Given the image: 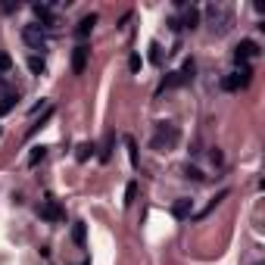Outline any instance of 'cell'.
Instances as JSON below:
<instances>
[{
  "instance_id": "cell-1",
  "label": "cell",
  "mask_w": 265,
  "mask_h": 265,
  "mask_svg": "<svg viewBox=\"0 0 265 265\" xmlns=\"http://www.w3.org/2000/svg\"><path fill=\"white\" fill-rule=\"evenodd\" d=\"M250 81H253V69L250 66H240V69H234V72H228L222 78V87H225V91H243Z\"/></svg>"
},
{
  "instance_id": "cell-2",
  "label": "cell",
  "mask_w": 265,
  "mask_h": 265,
  "mask_svg": "<svg viewBox=\"0 0 265 265\" xmlns=\"http://www.w3.org/2000/svg\"><path fill=\"white\" fill-rule=\"evenodd\" d=\"M156 150H169V147H175L178 144V128L175 125H169V122H163V125H159V131H156Z\"/></svg>"
},
{
  "instance_id": "cell-3",
  "label": "cell",
  "mask_w": 265,
  "mask_h": 265,
  "mask_svg": "<svg viewBox=\"0 0 265 265\" xmlns=\"http://www.w3.org/2000/svg\"><path fill=\"white\" fill-rule=\"evenodd\" d=\"M38 212H41V219H47V222H63V206L57 203L47 193V197L41 200V206H38Z\"/></svg>"
},
{
  "instance_id": "cell-4",
  "label": "cell",
  "mask_w": 265,
  "mask_h": 265,
  "mask_svg": "<svg viewBox=\"0 0 265 265\" xmlns=\"http://www.w3.org/2000/svg\"><path fill=\"white\" fill-rule=\"evenodd\" d=\"M22 41H25L28 47H34V50H41V47L47 44V34H44V28H41V25H25Z\"/></svg>"
},
{
  "instance_id": "cell-5",
  "label": "cell",
  "mask_w": 265,
  "mask_h": 265,
  "mask_svg": "<svg viewBox=\"0 0 265 265\" xmlns=\"http://www.w3.org/2000/svg\"><path fill=\"white\" fill-rule=\"evenodd\" d=\"M256 57H259V44L256 41H240L237 50H234L237 66H246V60H256Z\"/></svg>"
},
{
  "instance_id": "cell-6",
  "label": "cell",
  "mask_w": 265,
  "mask_h": 265,
  "mask_svg": "<svg viewBox=\"0 0 265 265\" xmlns=\"http://www.w3.org/2000/svg\"><path fill=\"white\" fill-rule=\"evenodd\" d=\"M87 57H91L87 44H78V47L72 50V72H75V75H84V69H87Z\"/></svg>"
},
{
  "instance_id": "cell-7",
  "label": "cell",
  "mask_w": 265,
  "mask_h": 265,
  "mask_svg": "<svg viewBox=\"0 0 265 265\" xmlns=\"http://www.w3.org/2000/svg\"><path fill=\"white\" fill-rule=\"evenodd\" d=\"M94 25H97V16L91 13V16H84V19L78 22V28H75V34H78V38L84 41V38H87V34H91V31H94Z\"/></svg>"
},
{
  "instance_id": "cell-8",
  "label": "cell",
  "mask_w": 265,
  "mask_h": 265,
  "mask_svg": "<svg viewBox=\"0 0 265 265\" xmlns=\"http://www.w3.org/2000/svg\"><path fill=\"white\" fill-rule=\"evenodd\" d=\"M190 212H193V200H175V206H172L175 219H187Z\"/></svg>"
},
{
  "instance_id": "cell-9",
  "label": "cell",
  "mask_w": 265,
  "mask_h": 265,
  "mask_svg": "<svg viewBox=\"0 0 265 265\" xmlns=\"http://www.w3.org/2000/svg\"><path fill=\"white\" fill-rule=\"evenodd\" d=\"M197 22H200V10L197 7H187L184 10V25L187 28H197Z\"/></svg>"
},
{
  "instance_id": "cell-10",
  "label": "cell",
  "mask_w": 265,
  "mask_h": 265,
  "mask_svg": "<svg viewBox=\"0 0 265 265\" xmlns=\"http://www.w3.org/2000/svg\"><path fill=\"white\" fill-rule=\"evenodd\" d=\"M34 16L44 19V25H53V16H50V7L47 4H34Z\"/></svg>"
},
{
  "instance_id": "cell-11",
  "label": "cell",
  "mask_w": 265,
  "mask_h": 265,
  "mask_svg": "<svg viewBox=\"0 0 265 265\" xmlns=\"http://www.w3.org/2000/svg\"><path fill=\"white\" fill-rule=\"evenodd\" d=\"M193 72H197V63H193V60H184V66L178 69V75H181L184 81H190V78H193Z\"/></svg>"
},
{
  "instance_id": "cell-12",
  "label": "cell",
  "mask_w": 265,
  "mask_h": 265,
  "mask_svg": "<svg viewBox=\"0 0 265 265\" xmlns=\"http://www.w3.org/2000/svg\"><path fill=\"white\" fill-rule=\"evenodd\" d=\"M44 156H47V147H34V150H31V156H28V166H38Z\"/></svg>"
},
{
  "instance_id": "cell-13",
  "label": "cell",
  "mask_w": 265,
  "mask_h": 265,
  "mask_svg": "<svg viewBox=\"0 0 265 265\" xmlns=\"http://www.w3.org/2000/svg\"><path fill=\"white\" fill-rule=\"evenodd\" d=\"M16 100H19V97H16V94H7L4 100H0V116H4V113H10L13 106H16Z\"/></svg>"
},
{
  "instance_id": "cell-14",
  "label": "cell",
  "mask_w": 265,
  "mask_h": 265,
  "mask_svg": "<svg viewBox=\"0 0 265 265\" xmlns=\"http://www.w3.org/2000/svg\"><path fill=\"white\" fill-rule=\"evenodd\" d=\"M178 84H184V78L178 72H169V78L163 81V91H166V87H178Z\"/></svg>"
},
{
  "instance_id": "cell-15",
  "label": "cell",
  "mask_w": 265,
  "mask_h": 265,
  "mask_svg": "<svg viewBox=\"0 0 265 265\" xmlns=\"http://www.w3.org/2000/svg\"><path fill=\"white\" fill-rule=\"evenodd\" d=\"M10 69H13V57L0 50V75H4V72H10Z\"/></svg>"
},
{
  "instance_id": "cell-16",
  "label": "cell",
  "mask_w": 265,
  "mask_h": 265,
  "mask_svg": "<svg viewBox=\"0 0 265 265\" xmlns=\"http://www.w3.org/2000/svg\"><path fill=\"white\" fill-rule=\"evenodd\" d=\"M125 147H128V159H131V166H137V144L131 137H125Z\"/></svg>"
},
{
  "instance_id": "cell-17",
  "label": "cell",
  "mask_w": 265,
  "mask_h": 265,
  "mask_svg": "<svg viewBox=\"0 0 265 265\" xmlns=\"http://www.w3.org/2000/svg\"><path fill=\"white\" fill-rule=\"evenodd\" d=\"M28 69H31L34 75H41V72H44V60H41V57H31V60H28Z\"/></svg>"
},
{
  "instance_id": "cell-18",
  "label": "cell",
  "mask_w": 265,
  "mask_h": 265,
  "mask_svg": "<svg viewBox=\"0 0 265 265\" xmlns=\"http://www.w3.org/2000/svg\"><path fill=\"white\" fill-rule=\"evenodd\" d=\"M72 240H75V243H78V246H81V243H84V225H81V222H78V225H75V228H72Z\"/></svg>"
},
{
  "instance_id": "cell-19",
  "label": "cell",
  "mask_w": 265,
  "mask_h": 265,
  "mask_svg": "<svg viewBox=\"0 0 265 265\" xmlns=\"http://www.w3.org/2000/svg\"><path fill=\"white\" fill-rule=\"evenodd\" d=\"M91 153H94V147H91V144H78V153H75V156H78L81 163H84V159L91 156Z\"/></svg>"
},
{
  "instance_id": "cell-20",
  "label": "cell",
  "mask_w": 265,
  "mask_h": 265,
  "mask_svg": "<svg viewBox=\"0 0 265 265\" xmlns=\"http://www.w3.org/2000/svg\"><path fill=\"white\" fill-rule=\"evenodd\" d=\"M140 66H144V60H140L137 53H134V57L128 60V69H131V72H140Z\"/></svg>"
},
{
  "instance_id": "cell-21",
  "label": "cell",
  "mask_w": 265,
  "mask_h": 265,
  "mask_svg": "<svg viewBox=\"0 0 265 265\" xmlns=\"http://www.w3.org/2000/svg\"><path fill=\"white\" fill-rule=\"evenodd\" d=\"M134 197H137V184L131 181V184H128V190H125V203H134Z\"/></svg>"
},
{
  "instance_id": "cell-22",
  "label": "cell",
  "mask_w": 265,
  "mask_h": 265,
  "mask_svg": "<svg viewBox=\"0 0 265 265\" xmlns=\"http://www.w3.org/2000/svg\"><path fill=\"white\" fill-rule=\"evenodd\" d=\"M150 50H153V53H150V60H153V63H159V60H163V53H159V44H153Z\"/></svg>"
},
{
  "instance_id": "cell-23",
  "label": "cell",
  "mask_w": 265,
  "mask_h": 265,
  "mask_svg": "<svg viewBox=\"0 0 265 265\" xmlns=\"http://www.w3.org/2000/svg\"><path fill=\"white\" fill-rule=\"evenodd\" d=\"M81 265H91V262H81Z\"/></svg>"
}]
</instances>
